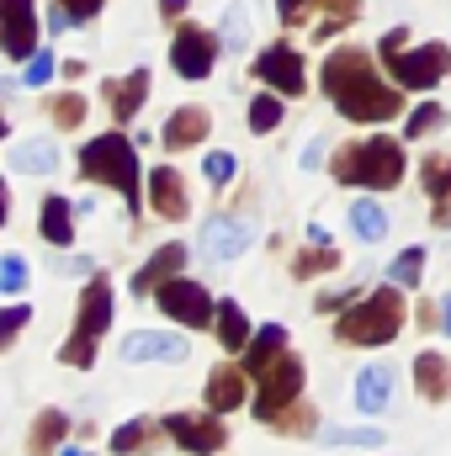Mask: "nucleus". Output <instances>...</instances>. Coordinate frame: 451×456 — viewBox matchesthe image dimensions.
I'll return each instance as SVG.
<instances>
[{"label":"nucleus","instance_id":"f257e3e1","mask_svg":"<svg viewBox=\"0 0 451 456\" xmlns=\"http://www.w3.org/2000/svg\"><path fill=\"white\" fill-rule=\"evenodd\" d=\"M324 96L340 107V117L350 122H393L404 112V86H382V75L372 69V59L361 48H340L324 59Z\"/></svg>","mask_w":451,"mask_h":456},{"label":"nucleus","instance_id":"f03ea898","mask_svg":"<svg viewBox=\"0 0 451 456\" xmlns=\"http://www.w3.org/2000/svg\"><path fill=\"white\" fill-rule=\"evenodd\" d=\"M330 170H335L340 186H398L404 181V143H393V138H366V143H345L335 159H330Z\"/></svg>","mask_w":451,"mask_h":456},{"label":"nucleus","instance_id":"7ed1b4c3","mask_svg":"<svg viewBox=\"0 0 451 456\" xmlns=\"http://www.w3.org/2000/svg\"><path fill=\"white\" fill-rule=\"evenodd\" d=\"M382 64H388V75H393L404 91H436L451 69V48L447 43L409 48V32L393 27V32H382Z\"/></svg>","mask_w":451,"mask_h":456},{"label":"nucleus","instance_id":"20e7f679","mask_svg":"<svg viewBox=\"0 0 451 456\" xmlns=\"http://www.w3.org/2000/svg\"><path fill=\"white\" fill-rule=\"evenodd\" d=\"M398 330H404V297H398V281L366 292L361 303H350V308L340 314V324H335V335L345 345H388V340H398Z\"/></svg>","mask_w":451,"mask_h":456},{"label":"nucleus","instance_id":"39448f33","mask_svg":"<svg viewBox=\"0 0 451 456\" xmlns=\"http://www.w3.org/2000/svg\"><path fill=\"white\" fill-rule=\"evenodd\" d=\"M80 170H86V181H102V186L122 191V197H127V213L138 208V154H133V143H127L122 133L91 138V143L80 149Z\"/></svg>","mask_w":451,"mask_h":456},{"label":"nucleus","instance_id":"423d86ee","mask_svg":"<svg viewBox=\"0 0 451 456\" xmlns=\"http://www.w3.org/2000/svg\"><path fill=\"white\" fill-rule=\"evenodd\" d=\"M298 393H303V361L282 350L266 371H255V419L287 425V409L298 403Z\"/></svg>","mask_w":451,"mask_h":456},{"label":"nucleus","instance_id":"0eeeda50","mask_svg":"<svg viewBox=\"0 0 451 456\" xmlns=\"http://www.w3.org/2000/svg\"><path fill=\"white\" fill-rule=\"evenodd\" d=\"M107 324H112V287H107V276H96V281L86 287V297H80L75 335L59 350V361H64V366H91V361H96V335H102Z\"/></svg>","mask_w":451,"mask_h":456},{"label":"nucleus","instance_id":"6e6552de","mask_svg":"<svg viewBox=\"0 0 451 456\" xmlns=\"http://www.w3.org/2000/svg\"><path fill=\"white\" fill-rule=\"evenodd\" d=\"M218 53H224V37L208 32V27H181L176 43H170V64H176L181 80H208Z\"/></svg>","mask_w":451,"mask_h":456},{"label":"nucleus","instance_id":"1a4fd4ad","mask_svg":"<svg viewBox=\"0 0 451 456\" xmlns=\"http://www.w3.org/2000/svg\"><path fill=\"white\" fill-rule=\"evenodd\" d=\"M154 292H160V308H165L176 324H186V330H208V324L218 319L213 297H208L197 281H186V276H170V281H160Z\"/></svg>","mask_w":451,"mask_h":456},{"label":"nucleus","instance_id":"9d476101","mask_svg":"<svg viewBox=\"0 0 451 456\" xmlns=\"http://www.w3.org/2000/svg\"><path fill=\"white\" fill-rule=\"evenodd\" d=\"M165 430H170V441H181L192 456H218L228 446V436H224V425L213 419V409L208 414H170Z\"/></svg>","mask_w":451,"mask_h":456},{"label":"nucleus","instance_id":"9b49d317","mask_svg":"<svg viewBox=\"0 0 451 456\" xmlns=\"http://www.w3.org/2000/svg\"><path fill=\"white\" fill-rule=\"evenodd\" d=\"M255 75H260L266 86H276L282 96H303V86H308L303 59H298V48H287V43H271V48L255 59Z\"/></svg>","mask_w":451,"mask_h":456},{"label":"nucleus","instance_id":"f8f14e48","mask_svg":"<svg viewBox=\"0 0 451 456\" xmlns=\"http://www.w3.org/2000/svg\"><path fill=\"white\" fill-rule=\"evenodd\" d=\"M37 53V11L32 0H5V59Z\"/></svg>","mask_w":451,"mask_h":456},{"label":"nucleus","instance_id":"ddd939ff","mask_svg":"<svg viewBox=\"0 0 451 456\" xmlns=\"http://www.w3.org/2000/svg\"><path fill=\"white\" fill-rule=\"evenodd\" d=\"M255 244V228L239 224V218H213V224L202 228V255L208 260H234V255H244Z\"/></svg>","mask_w":451,"mask_h":456},{"label":"nucleus","instance_id":"4468645a","mask_svg":"<svg viewBox=\"0 0 451 456\" xmlns=\"http://www.w3.org/2000/svg\"><path fill=\"white\" fill-rule=\"evenodd\" d=\"M122 361H186V340L165 330H138L122 340Z\"/></svg>","mask_w":451,"mask_h":456},{"label":"nucleus","instance_id":"2eb2a0df","mask_svg":"<svg viewBox=\"0 0 451 456\" xmlns=\"http://www.w3.org/2000/svg\"><path fill=\"white\" fill-rule=\"evenodd\" d=\"M414 387H420V398H430V403H447L451 398V361L441 350H420V355H414Z\"/></svg>","mask_w":451,"mask_h":456},{"label":"nucleus","instance_id":"dca6fc26","mask_svg":"<svg viewBox=\"0 0 451 456\" xmlns=\"http://www.w3.org/2000/svg\"><path fill=\"white\" fill-rule=\"evenodd\" d=\"M149 202H154V213L170 218V224H181L186 208H192V202H186V186H181L176 170H154V175H149Z\"/></svg>","mask_w":451,"mask_h":456},{"label":"nucleus","instance_id":"f3484780","mask_svg":"<svg viewBox=\"0 0 451 456\" xmlns=\"http://www.w3.org/2000/svg\"><path fill=\"white\" fill-rule=\"evenodd\" d=\"M208 127H213V117L202 112V107H176V112L165 117V143L170 149H192V143L208 138Z\"/></svg>","mask_w":451,"mask_h":456},{"label":"nucleus","instance_id":"a211bd4d","mask_svg":"<svg viewBox=\"0 0 451 456\" xmlns=\"http://www.w3.org/2000/svg\"><path fill=\"white\" fill-rule=\"evenodd\" d=\"M181 265H186V244H176V239H170V244H165V249H154V255H149V265L133 276V292H154V287H160V281H170Z\"/></svg>","mask_w":451,"mask_h":456},{"label":"nucleus","instance_id":"6ab92c4d","mask_svg":"<svg viewBox=\"0 0 451 456\" xmlns=\"http://www.w3.org/2000/svg\"><path fill=\"white\" fill-rule=\"evenodd\" d=\"M420 181L436 197V224H451V154H425Z\"/></svg>","mask_w":451,"mask_h":456},{"label":"nucleus","instance_id":"aec40b11","mask_svg":"<svg viewBox=\"0 0 451 456\" xmlns=\"http://www.w3.org/2000/svg\"><path fill=\"white\" fill-rule=\"evenodd\" d=\"M239 403H244V366H213V377H208V409L228 414Z\"/></svg>","mask_w":451,"mask_h":456},{"label":"nucleus","instance_id":"412c9836","mask_svg":"<svg viewBox=\"0 0 451 456\" xmlns=\"http://www.w3.org/2000/svg\"><path fill=\"white\" fill-rule=\"evenodd\" d=\"M37 233L64 249V244L75 239V208H70L64 197H43V208H37Z\"/></svg>","mask_w":451,"mask_h":456},{"label":"nucleus","instance_id":"4be33fe9","mask_svg":"<svg viewBox=\"0 0 451 456\" xmlns=\"http://www.w3.org/2000/svg\"><path fill=\"white\" fill-rule=\"evenodd\" d=\"M388 398H393V371H388V366H366V371L356 377V403H361V414H382Z\"/></svg>","mask_w":451,"mask_h":456},{"label":"nucleus","instance_id":"5701e85b","mask_svg":"<svg viewBox=\"0 0 451 456\" xmlns=\"http://www.w3.org/2000/svg\"><path fill=\"white\" fill-rule=\"evenodd\" d=\"M154 436H170V430H165V425H154V419H133V425H117L112 452H117V456H144V452H154Z\"/></svg>","mask_w":451,"mask_h":456},{"label":"nucleus","instance_id":"b1692460","mask_svg":"<svg viewBox=\"0 0 451 456\" xmlns=\"http://www.w3.org/2000/svg\"><path fill=\"white\" fill-rule=\"evenodd\" d=\"M144 96H149V69H133L127 80H117V86H112V112H117V122H133V117L144 112Z\"/></svg>","mask_w":451,"mask_h":456},{"label":"nucleus","instance_id":"393cba45","mask_svg":"<svg viewBox=\"0 0 451 456\" xmlns=\"http://www.w3.org/2000/svg\"><path fill=\"white\" fill-rule=\"evenodd\" d=\"M53 165H59V149H53V143H43V138H32V143H16V149H11V170L48 175Z\"/></svg>","mask_w":451,"mask_h":456},{"label":"nucleus","instance_id":"a878e982","mask_svg":"<svg viewBox=\"0 0 451 456\" xmlns=\"http://www.w3.org/2000/svg\"><path fill=\"white\" fill-rule=\"evenodd\" d=\"M282 350H287V330H282V324H266V330H260V335L250 340L244 371H266V366H271V361H276Z\"/></svg>","mask_w":451,"mask_h":456},{"label":"nucleus","instance_id":"bb28decb","mask_svg":"<svg viewBox=\"0 0 451 456\" xmlns=\"http://www.w3.org/2000/svg\"><path fill=\"white\" fill-rule=\"evenodd\" d=\"M64 430H70V419L59 414V409H43L37 414V425H32V456H48V452H59V441H64Z\"/></svg>","mask_w":451,"mask_h":456},{"label":"nucleus","instance_id":"cd10ccee","mask_svg":"<svg viewBox=\"0 0 451 456\" xmlns=\"http://www.w3.org/2000/svg\"><path fill=\"white\" fill-rule=\"evenodd\" d=\"M218 340H224V350H244V340H250V319L234 297L218 303Z\"/></svg>","mask_w":451,"mask_h":456},{"label":"nucleus","instance_id":"c85d7f7f","mask_svg":"<svg viewBox=\"0 0 451 456\" xmlns=\"http://www.w3.org/2000/svg\"><path fill=\"white\" fill-rule=\"evenodd\" d=\"M324 271H340V249L335 244H314V249L292 255V276H324Z\"/></svg>","mask_w":451,"mask_h":456},{"label":"nucleus","instance_id":"c756f323","mask_svg":"<svg viewBox=\"0 0 451 456\" xmlns=\"http://www.w3.org/2000/svg\"><path fill=\"white\" fill-rule=\"evenodd\" d=\"M350 228H356L366 244H377V239L388 233V213H382V202H356V208H350Z\"/></svg>","mask_w":451,"mask_h":456},{"label":"nucleus","instance_id":"7c9ffc66","mask_svg":"<svg viewBox=\"0 0 451 456\" xmlns=\"http://www.w3.org/2000/svg\"><path fill=\"white\" fill-rule=\"evenodd\" d=\"M388 271H393V281H398V287H414V281L425 276V244H409Z\"/></svg>","mask_w":451,"mask_h":456},{"label":"nucleus","instance_id":"2f4dec72","mask_svg":"<svg viewBox=\"0 0 451 456\" xmlns=\"http://www.w3.org/2000/svg\"><path fill=\"white\" fill-rule=\"evenodd\" d=\"M102 11V0H59L53 5V32H64V27H75V21H91Z\"/></svg>","mask_w":451,"mask_h":456},{"label":"nucleus","instance_id":"473e14b6","mask_svg":"<svg viewBox=\"0 0 451 456\" xmlns=\"http://www.w3.org/2000/svg\"><path fill=\"white\" fill-rule=\"evenodd\" d=\"M276 122H282V102H276V96H255V102H250V127H255V133H271Z\"/></svg>","mask_w":451,"mask_h":456},{"label":"nucleus","instance_id":"72a5a7b5","mask_svg":"<svg viewBox=\"0 0 451 456\" xmlns=\"http://www.w3.org/2000/svg\"><path fill=\"white\" fill-rule=\"evenodd\" d=\"M324 11H330V21L319 27V37H330L335 27H350V21H356V11H361V0H324Z\"/></svg>","mask_w":451,"mask_h":456},{"label":"nucleus","instance_id":"f704fd0d","mask_svg":"<svg viewBox=\"0 0 451 456\" xmlns=\"http://www.w3.org/2000/svg\"><path fill=\"white\" fill-rule=\"evenodd\" d=\"M324 446H382V430H324Z\"/></svg>","mask_w":451,"mask_h":456},{"label":"nucleus","instance_id":"c9c22d12","mask_svg":"<svg viewBox=\"0 0 451 456\" xmlns=\"http://www.w3.org/2000/svg\"><path fill=\"white\" fill-rule=\"evenodd\" d=\"M0 287H5V292H21V287H27V260H21V255H5V260H0Z\"/></svg>","mask_w":451,"mask_h":456},{"label":"nucleus","instance_id":"e433bc0d","mask_svg":"<svg viewBox=\"0 0 451 456\" xmlns=\"http://www.w3.org/2000/svg\"><path fill=\"white\" fill-rule=\"evenodd\" d=\"M53 122H59V127H80V122H86V102H80V96H59V102H53Z\"/></svg>","mask_w":451,"mask_h":456},{"label":"nucleus","instance_id":"4c0bfd02","mask_svg":"<svg viewBox=\"0 0 451 456\" xmlns=\"http://www.w3.org/2000/svg\"><path fill=\"white\" fill-rule=\"evenodd\" d=\"M27 86H48L53 80V53L43 48V53H32V64H27V75H21Z\"/></svg>","mask_w":451,"mask_h":456},{"label":"nucleus","instance_id":"58836bf2","mask_svg":"<svg viewBox=\"0 0 451 456\" xmlns=\"http://www.w3.org/2000/svg\"><path fill=\"white\" fill-rule=\"evenodd\" d=\"M436 122H441V107H430V102H425L420 112H409V138H425Z\"/></svg>","mask_w":451,"mask_h":456},{"label":"nucleus","instance_id":"ea45409f","mask_svg":"<svg viewBox=\"0 0 451 456\" xmlns=\"http://www.w3.org/2000/svg\"><path fill=\"white\" fill-rule=\"evenodd\" d=\"M27 314H32V308H21V303H16V308H5V330H0V345H11L16 335H21V324H27Z\"/></svg>","mask_w":451,"mask_h":456},{"label":"nucleus","instance_id":"a19ab883","mask_svg":"<svg viewBox=\"0 0 451 456\" xmlns=\"http://www.w3.org/2000/svg\"><path fill=\"white\" fill-rule=\"evenodd\" d=\"M202 175H208V181H228V175H234V159H228V154H208V159H202Z\"/></svg>","mask_w":451,"mask_h":456},{"label":"nucleus","instance_id":"79ce46f5","mask_svg":"<svg viewBox=\"0 0 451 456\" xmlns=\"http://www.w3.org/2000/svg\"><path fill=\"white\" fill-rule=\"evenodd\" d=\"M276 11H282V21H287V27H298V16L308 11V0H276Z\"/></svg>","mask_w":451,"mask_h":456},{"label":"nucleus","instance_id":"37998d69","mask_svg":"<svg viewBox=\"0 0 451 456\" xmlns=\"http://www.w3.org/2000/svg\"><path fill=\"white\" fill-rule=\"evenodd\" d=\"M319 308H324V314H335V308H350V292H324V297H319Z\"/></svg>","mask_w":451,"mask_h":456},{"label":"nucleus","instance_id":"c03bdc74","mask_svg":"<svg viewBox=\"0 0 451 456\" xmlns=\"http://www.w3.org/2000/svg\"><path fill=\"white\" fill-rule=\"evenodd\" d=\"M181 11H186V0H160V16H165V21H170V16H181Z\"/></svg>","mask_w":451,"mask_h":456},{"label":"nucleus","instance_id":"a18cd8bd","mask_svg":"<svg viewBox=\"0 0 451 456\" xmlns=\"http://www.w3.org/2000/svg\"><path fill=\"white\" fill-rule=\"evenodd\" d=\"M441 330L451 335V297H441Z\"/></svg>","mask_w":451,"mask_h":456}]
</instances>
